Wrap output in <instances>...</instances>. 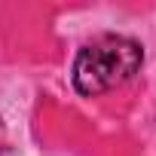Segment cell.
<instances>
[{
  "label": "cell",
  "mask_w": 156,
  "mask_h": 156,
  "mask_svg": "<svg viewBox=\"0 0 156 156\" xmlns=\"http://www.w3.org/2000/svg\"><path fill=\"white\" fill-rule=\"evenodd\" d=\"M141 61H144V49L135 40L107 34L76 52L73 86L80 95H101V92L132 80L141 67Z\"/></svg>",
  "instance_id": "obj_1"
}]
</instances>
